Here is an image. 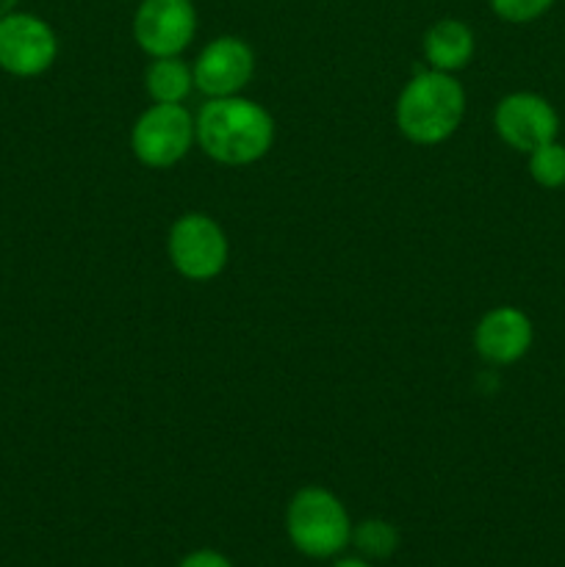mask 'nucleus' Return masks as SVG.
<instances>
[{"label": "nucleus", "mask_w": 565, "mask_h": 567, "mask_svg": "<svg viewBox=\"0 0 565 567\" xmlns=\"http://www.w3.org/2000/svg\"><path fill=\"white\" fill-rule=\"evenodd\" d=\"M197 150L222 166H253L275 147V116L244 94L210 97L194 114Z\"/></svg>", "instance_id": "f257e3e1"}, {"label": "nucleus", "mask_w": 565, "mask_h": 567, "mask_svg": "<svg viewBox=\"0 0 565 567\" xmlns=\"http://www.w3.org/2000/svg\"><path fill=\"white\" fill-rule=\"evenodd\" d=\"M469 109L463 83L449 72L424 66L399 92L393 122L410 144L435 147L460 131Z\"/></svg>", "instance_id": "f03ea898"}, {"label": "nucleus", "mask_w": 565, "mask_h": 567, "mask_svg": "<svg viewBox=\"0 0 565 567\" xmlns=\"http://www.w3.org/2000/svg\"><path fill=\"white\" fill-rule=\"evenodd\" d=\"M352 526L349 509L327 487H299L286 504V535L308 559L341 557L352 543Z\"/></svg>", "instance_id": "7ed1b4c3"}, {"label": "nucleus", "mask_w": 565, "mask_h": 567, "mask_svg": "<svg viewBox=\"0 0 565 567\" xmlns=\"http://www.w3.org/2000/svg\"><path fill=\"white\" fill-rule=\"evenodd\" d=\"M166 258L183 280H216L230 260V241H227L225 227L203 210L181 214L166 233Z\"/></svg>", "instance_id": "20e7f679"}, {"label": "nucleus", "mask_w": 565, "mask_h": 567, "mask_svg": "<svg viewBox=\"0 0 565 567\" xmlns=\"http://www.w3.org/2000/svg\"><path fill=\"white\" fill-rule=\"evenodd\" d=\"M197 147L194 114L186 105L153 103L131 127V153L147 169H172Z\"/></svg>", "instance_id": "39448f33"}, {"label": "nucleus", "mask_w": 565, "mask_h": 567, "mask_svg": "<svg viewBox=\"0 0 565 567\" xmlns=\"http://www.w3.org/2000/svg\"><path fill=\"white\" fill-rule=\"evenodd\" d=\"M59 33L44 17L14 9L0 17V70L14 78H39L59 59Z\"/></svg>", "instance_id": "423d86ee"}, {"label": "nucleus", "mask_w": 565, "mask_h": 567, "mask_svg": "<svg viewBox=\"0 0 565 567\" xmlns=\"http://www.w3.org/2000/svg\"><path fill=\"white\" fill-rule=\"evenodd\" d=\"M194 0H138L131 31L147 59L183 55L197 37Z\"/></svg>", "instance_id": "0eeeda50"}, {"label": "nucleus", "mask_w": 565, "mask_h": 567, "mask_svg": "<svg viewBox=\"0 0 565 567\" xmlns=\"http://www.w3.org/2000/svg\"><path fill=\"white\" fill-rule=\"evenodd\" d=\"M255 66L258 61L253 44L233 33H222L210 39L194 59V89L205 94V100L244 94V89L253 83Z\"/></svg>", "instance_id": "6e6552de"}, {"label": "nucleus", "mask_w": 565, "mask_h": 567, "mask_svg": "<svg viewBox=\"0 0 565 567\" xmlns=\"http://www.w3.org/2000/svg\"><path fill=\"white\" fill-rule=\"evenodd\" d=\"M493 131L510 150L530 155L559 136V114L543 94L510 92L493 109Z\"/></svg>", "instance_id": "1a4fd4ad"}, {"label": "nucleus", "mask_w": 565, "mask_h": 567, "mask_svg": "<svg viewBox=\"0 0 565 567\" xmlns=\"http://www.w3.org/2000/svg\"><path fill=\"white\" fill-rule=\"evenodd\" d=\"M535 341L532 319L515 305H496L474 327V352L491 365H513Z\"/></svg>", "instance_id": "9d476101"}, {"label": "nucleus", "mask_w": 565, "mask_h": 567, "mask_svg": "<svg viewBox=\"0 0 565 567\" xmlns=\"http://www.w3.org/2000/svg\"><path fill=\"white\" fill-rule=\"evenodd\" d=\"M476 37L469 22L458 17H441L432 22L421 37V55L430 70L438 72H463L474 61Z\"/></svg>", "instance_id": "9b49d317"}, {"label": "nucleus", "mask_w": 565, "mask_h": 567, "mask_svg": "<svg viewBox=\"0 0 565 567\" xmlns=\"http://www.w3.org/2000/svg\"><path fill=\"white\" fill-rule=\"evenodd\" d=\"M144 92L153 103L186 105L194 92V70L183 55L150 59L144 70Z\"/></svg>", "instance_id": "f8f14e48"}, {"label": "nucleus", "mask_w": 565, "mask_h": 567, "mask_svg": "<svg viewBox=\"0 0 565 567\" xmlns=\"http://www.w3.org/2000/svg\"><path fill=\"white\" fill-rule=\"evenodd\" d=\"M399 529L386 518H366L352 526V543L349 546L358 551V557L369 563H386L399 551Z\"/></svg>", "instance_id": "ddd939ff"}, {"label": "nucleus", "mask_w": 565, "mask_h": 567, "mask_svg": "<svg viewBox=\"0 0 565 567\" xmlns=\"http://www.w3.org/2000/svg\"><path fill=\"white\" fill-rule=\"evenodd\" d=\"M526 166H530V177L543 188H563L565 186V144L548 142L541 144L526 155Z\"/></svg>", "instance_id": "4468645a"}, {"label": "nucleus", "mask_w": 565, "mask_h": 567, "mask_svg": "<svg viewBox=\"0 0 565 567\" xmlns=\"http://www.w3.org/2000/svg\"><path fill=\"white\" fill-rule=\"evenodd\" d=\"M491 11L502 22L510 25H526V22H535L546 14L554 6V0H487Z\"/></svg>", "instance_id": "2eb2a0df"}, {"label": "nucleus", "mask_w": 565, "mask_h": 567, "mask_svg": "<svg viewBox=\"0 0 565 567\" xmlns=\"http://www.w3.org/2000/svg\"><path fill=\"white\" fill-rule=\"evenodd\" d=\"M177 567H233V563L214 548H197V551L186 554Z\"/></svg>", "instance_id": "dca6fc26"}, {"label": "nucleus", "mask_w": 565, "mask_h": 567, "mask_svg": "<svg viewBox=\"0 0 565 567\" xmlns=\"http://www.w3.org/2000/svg\"><path fill=\"white\" fill-rule=\"evenodd\" d=\"M330 567H374L369 563V559L358 557V554H352V557H347V554H341V557L332 559Z\"/></svg>", "instance_id": "f3484780"}, {"label": "nucleus", "mask_w": 565, "mask_h": 567, "mask_svg": "<svg viewBox=\"0 0 565 567\" xmlns=\"http://www.w3.org/2000/svg\"><path fill=\"white\" fill-rule=\"evenodd\" d=\"M14 9H20V0H0V17L11 14Z\"/></svg>", "instance_id": "a211bd4d"}]
</instances>
